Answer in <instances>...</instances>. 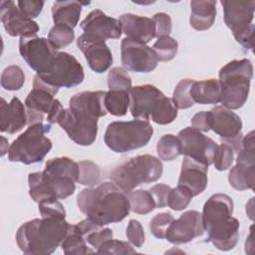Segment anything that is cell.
<instances>
[{
  "instance_id": "cell-1",
  "label": "cell",
  "mask_w": 255,
  "mask_h": 255,
  "mask_svg": "<svg viewBox=\"0 0 255 255\" xmlns=\"http://www.w3.org/2000/svg\"><path fill=\"white\" fill-rule=\"evenodd\" d=\"M77 204L88 219L100 226L122 221L130 210L128 195L114 182L83 189Z\"/></svg>"
},
{
  "instance_id": "cell-2",
  "label": "cell",
  "mask_w": 255,
  "mask_h": 255,
  "mask_svg": "<svg viewBox=\"0 0 255 255\" xmlns=\"http://www.w3.org/2000/svg\"><path fill=\"white\" fill-rule=\"evenodd\" d=\"M233 200L224 193L211 195L204 203L202 222L207 242L221 251L233 249L239 238V221L232 216Z\"/></svg>"
},
{
  "instance_id": "cell-3",
  "label": "cell",
  "mask_w": 255,
  "mask_h": 255,
  "mask_svg": "<svg viewBox=\"0 0 255 255\" xmlns=\"http://www.w3.org/2000/svg\"><path fill=\"white\" fill-rule=\"evenodd\" d=\"M71 224L65 219L42 217L22 224L16 232V242L24 254H52L66 237Z\"/></svg>"
},
{
  "instance_id": "cell-4",
  "label": "cell",
  "mask_w": 255,
  "mask_h": 255,
  "mask_svg": "<svg viewBox=\"0 0 255 255\" xmlns=\"http://www.w3.org/2000/svg\"><path fill=\"white\" fill-rule=\"evenodd\" d=\"M253 77V65L249 59L233 60L219 71L221 86L220 103L229 110H237L246 103Z\"/></svg>"
},
{
  "instance_id": "cell-5",
  "label": "cell",
  "mask_w": 255,
  "mask_h": 255,
  "mask_svg": "<svg viewBox=\"0 0 255 255\" xmlns=\"http://www.w3.org/2000/svg\"><path fill=\"white\" fill-rule=\"evenodd\" d=\"M163 171L161 161L150 154L136 155L116 166L110 173L112 181L128 193L140 183L156 181Z\"/></svg>"
},
{
  "instance_id": "cell-6",
  "label": "cell",
  "mask_w": 255,
  "mask_h": 255,
  "mask_svg": "<svg viewBox=\"0 0 255 255\" xmlns=\"http://www.w3.org/2000/svg\"><path fill=\"white\" fill-rule=\"evenodd\" d=\"M51 130V125L42 123L29 126L11 143L8 150V159L12 162L32 164L41 162L52 148V141L46 136Z\"/></svg>"
},
{
  "instance_id": "cell-7",
  "label": "cell",
  "mask_w": 255,
  "mask_h": 255,
  "mask_svg": "<svg viewBox=\"0 0 255 255\" xmlns=\"http://www.w3.org/2000/svg\"><path fill=\"white\" fill-rule=\"evenodd\" d=\"M153 134L148 121L132 120L128 122H113L105 132L107 146L115 152L124 153L146 145Z\"/></svg>"
},
{
  "instance_id": "cell-8",
  "label": "cell",
  "mask_w": 255,
  "mask_h": 255,
  "mask_svg": "<svg viewBox=\"0 0 255 255\" xmlns=\"http://www.w3.org/2000/svg\"><path fill=\"white\" fill-rule=\"evenodd\" d=\"M44 83L53 88H73L83 83L84 68L71 54L58 52L50 68L43 74H36Z\"/></svg>"
},
{
  "instance_id": "cell-9",
  "label": "cell",
  "mask_w": 255,
  "mask_h": 255,
  "mask_svg": "<svg viewBox=\"0 0 255 255\" xmlns=\"http://www.w3.org/2000/svg\"><path fill=\"white\" fill-rule=\"evenodd\" d=\"M208 119L210 129L220 136L222 143L230 145L238 152L243 137L240 117L223 106H215L208 112Z\"/></svg>"
},
{
  "instance_id": "cell-10",
  "label": "cell",
  "mask_w": 255,
  "mask_h": 255,
  "mask_svg": "<svg viewBox=\"0 0 255 255\" xmlns=\"http://www.w3.org/2000/svg\"><path fill=\"white\" fill-rule=\"evenodd\" d=\"M19 52L28 66L38 75L45 73L50 68L58 54L49 39L37 35L20 37Z\"/></svg>"
},
{
  "instance_id": "cell-11",
  "label": "cell",
  "mask_w": 255,
  "mask_h": 255,
  "mask_svg": "<svg viewBox=\"0 0 255 255\" xmlns=\"http://www.w3.org/2000/svg\"><path fill=\"white\" fill-rule=\"evenodd\" d=\"M58 124L69 137L79 145H91L98 134V119L88 115L64 109Z\"/></svg>"
},
{
  "instance_id": "cell-12",
  "label": "cell",
  "mask_w": 255,
  "mask_h": 255,
  "mask_svg": "<svg viewBox=\"0 0 255 255\" xmlns=\"http://www.w3.org/2000/svg\"><path fill=\"white\" fill-rule=\"evenodd\" d=\"M177 137L181 144V154L206 166L212 164L218 145L212 138L204 135L200 130L191 127L181 129L178 132Z\"/></svg>"
},
{
  "instance_id": "cell-13",
  "label": "cell",
  "mask_w": 255,
  "mask_h": 255,
  "mask_svg": "<svg viewBox=\"0 0 255 255\" xmlns=\"http://www.w3.org/2000/svg\"><path fill=\"white\" fill-rule=\"evenodd\" d=\"M58 92L59 89L47 85L37 75L34 77L33 89L25 100L28 126L44 121L45 114H49Z\"/></svg>"
},
{
  "instance_id": "cell-14",
  "label": "cell",
  "mask_w": 255,
  "mask_h": 255,
  "mask_svg": "<svg viewBox=\"0 0 255 255\" xmlns=\"http://www.w3.org/2000/svg\"><path fill=\"white\" fill-rule=\"evenodd\" d=\"M122 64L127 71L148 73L157 66V59L152 49L146 44L125 38L121 44Z\"/></svg>"
},
{
  "instance_id": "cell-15",
  "label": "cell",
  "mask_w": 255,
  "mask_h": 255,
  "mask_svg": "<svg viewBox=\"0 0 255 255\" xmlns=\"http://www.w3.org/2000/svg\"><path fill=\"white\" fill-rule=\"evenodd\" d=\"M203 232L202 214L196 210H189L173 219L166 230L165 239L175 245L184 244L201 236Z\"/></svg>"
},
{
  "instance_id": "cell-16",
  "label": "cell",
  "mask_w": 255,
  "mask_h": 255,
  "mask_svg": "<svg viewBox=\"0 0 255 255\" xmlns=\"http://www.w3.org/2000/svg\"><path fill=\"white\" fill-rule=\"evenodd\" d=\"M77 46L94 72L101 74L112 66L113 55L106 40L84 33L77 39Z\"/></svg>"
},
{
  "instance_id": "cell-17",
  "label": "cell",
  "mask_w": 255,
  "mask_h": 255,
  "mask_svg": "<svg viewBox=\"0 0 255 255\" xmlns=\"http://www.w3.org/2000/svg\"><path fill=\"white\" fill-rule=\"evenodd\" d=\"M0 15L4 29L12 37L33 36L39 31L37 22L24 15L13 1L0 2Z\"/></svg>"
},
{
  "instance_id": "cell-18",
  "label": "cell",
  "mask_w": 255,
  "mask_h": 255,
  "mask_svg": "<svg viewBox=\"0 0 255 255\" xmlns=\"http://www.w3.org/2000/svg\"><path fill=\"white\" fill-rule=\"evenodd\" d=\"M163 97V93L152 85L132 87L129 91V111L131 116L137 120L148 121Z\"/></svg>"
},
{
  "instance_id": "cell-19",
  "label": "cell",
  "mask_w": 255,
  "mask_h": 255,
  "mask_svg": "<svg viewBox=\"0 0 255 255\" xmlns=\"http://www.w3.org/2000/svg\"><path fill=\"white\" fill-rule=\"evenodd\" d=\"M84 33L107 39H119L122 35V24L119 19L105 14L102 10L96 9L90 12L80 23Z\"/></svg>"
},
{
  "instance_id": "cell-20",
  "label": "cell",
  "mask_w": 255,
  "mask_h": 255,
  "mask_svg": "<svg viewBox=\"0 0 255 255\" xmlns=\"http://www.w3.org/2000/svg\"><path fill=\"white\" fill-rule=\"evenodd\" d=\"M226 26L236 33L252 24L254 18L255 1H221Z\"/></svg>"
},
{
  "instance_id": "cell-21",
  "label": "cell",
  "mask_w": 255,
  "mask_h": 255,
  "mask_svg": "<svg viewBox=\"0 0 255 255\" xmlns=\"http://www.w3.org/2000/svg\"><path fill=\"white\" fill-rule=\"evenodd\" d=\"M208 166L185 156L181 164L178 184L187 189L192 196L202 193L207 186Z\"/></svg>"
},
{
  "instance_id": "cell-22",
  "label": "cell",
  "mask_w": 255,
  "mask_h": 255,
  "mask_svg": "<svg viewBox=\"0 0 255 255\" xmlns=\"http://www.w3.org/2000/svg\"><path fill=\"white\" fill-rule=\"evenodd\" d=\"M1 101L0 130L10 134L20 131L27 125L26 108L17 97H14L10 103L4 99Z\"/></svg>"
},
{
  "instance_id": "cell-23",
  "label": "cell",
  "mask_w": 255,
  "mask_h": 255,
  "mask_svg": "<svg viewBox=\"0 0 255 255\" xmlns=\"http://www.w3.org/2000/svg\"><path fill=\"white\" fill-rule=\"evenodd\" d=\"M119 20L127 38L146 44L155 37L154 23L151 18L126 13L121 15Z\"/></svg>"
},
{
  "instance_id": "cell-24",
  "label": "cell",
  "mask_w": 255,
  "mask_h": 255,
  "mask_svg": "<svg viewBox=\"0 0 255 255\" xmlns=\"http://www.w3.org/2000/svg\"><path fill=\"white\" fill-rule=\"evenodd\" d=\"M106 91H85L74 95L69 101V108L75 112L99 119L108 112L105 108Z\"/></svg>"
},
{
  "instance_id": "cell-25",
  "label": "cell",
  "mask_w": 255,
  "mask_h": 255,
  "mask_svg": "<svg viewBox=\"0 0 255 255\" xmlns=\"http://www.w3.org/2000/svg\"><path fill=\"white\" fill-rule=\"evenodd\" d=\"M191 14L190 25L197 31L208 30L215 21L216 1L213 0H193L190 2Z\"/></svg>"
},
{
  "instance_id": "cell-26",
  "label": "cell",
  "mask_w": 255,
  "mask_h": 255,
  "mask_svg": "<svg viewBox=\"0 0 255 255\" xmlns=\"http://www.w3.org/2000/svg\"><path fill=\"white\" fill-rule=\"evenodd\" d=\"M90 2H80V1H56L52 6V16L53 21L56 24L67 25L74 29L77 26L82 7L84 5H89Z\"/></svg>"
},
{
  "instance_id": "cell-27",
  "label": "cell",
  "mask_w": 255,
  "mask_h": 255,
  "mask_svg": "<svg viewBox=\"0 0 255 255\" xmlns=\"http://www.w3.org/2000/svg\"><path fill=\"white\" fill-rule=\"evenodd\" d=\"M190 96L194 103L211 105L220 103L221 86L218 80L209 79L204 81H193Z\"/></svg>"
},
{
  "instance_id": "cell-28",
  "label": "cell",
  "mask_w": 255,
  "mask_h": 255,
  "mask_svg": "<svg viewBox=\"0 0 255 255\" xmlns=\"http://www.w3.org/2000/svg\"><path fill=\"white\" fill-rule=\"evenodd\" d=\"M228 181L237 190L253 189L255 183V165L236 163L229 171Z\"/></svg>"
},
{
  "instance_id": "cell-29",
  "label": "cell",
  "mask_w": 255,
  "mask_h": 255,
  "mask_svg": "<svg viewBox=\"0 0 255 255\" xmlns=\"http://www.w3.org/2000/svg\"><path fill=\"white\" fill-rule=\"evenodd\" d=\"M61 247L67 255H85L92 254L95 251L88 247L85 238L76 230L75 226L71 224L70 229L61 243Z\"/></svg>"
},
{
  "instance_id": "cell-30",
  "label": "cell",
  "mask_w": 255,
  "mask_h": 255,
  "mask_svg": "<svg viewBox=\"0 0 255 255\" xmlns=\"http://www.w3.org/2000/svg\"><path fill=\"white\" fill-rule=\"evenodd\" d=\"M104 103L109 114L116 117H123L129 108V92L110 90L106 92Z\"/></svg>"
},
{
  "instance_id": "cell-31",
  "label": "cell",
  "mask_w": 255,
  "mask_h": 255,
  "mask_svg": "<svg viewBox=\"0 0 255 255\" xmlns=\"http://www.w3.org/2000/svg\"><path fill=\"white\" fill-rule=\"evenodd\" d=\"M130 210L137 214H147L155 207V202L148 190L138 189L128 193Z\"/></svg>"
},
{
  "instance_id": "cell-32",
  "label": "cell",
  "mask_w": 255,
  "mask_h": 255,
  "mask_svg": "<svg viewBox=\"0 0 255 255\" xmlns=\"http://www.w3.org/2000/svg\"><path fill=\"white\" fill-rule=\"evenodd\" d=\"M156 152L160 159L170 161L181 154V144L177 136L173 134L162 135L156 144Z\"/></svg>"
},
{
  "instance_id": "cell-33",
  "label": "cell",
  "mask_w": 255,
  "mask_h": 255,
  "mask_svg": "<svg viewBox=\"0 0 255 255\" xmlns=\"http://www.w3.org/2000/svg\"><path fill=\"white\" fill-rule=\"evenodd\" d=\"M177 117V109L173 104L172 99L163 97L157 107L150 115L151 120L157 125H168Z\"/></svg>"
},
{
  "instance_id": "cell-34",
  "label": "cell",
  "mask_w": 255,
  "mask_h": 255,
  "mask_svg": "<svg viewBox=\"0 0 255 255\" xmlns=\"http://www.w3.org/2000/svg\"><path fill=\"white\" fill-rule=\"evenodd\" d=\"M151 49L157 61L167 62L172 60L177 54L178 43L170 36H162L157 38Z\"/></svg>"
},
{
  "instance_id": "cell-35",
  "label": "cell",
  "mask_w": 255,
  "mask_h": 255,
  "mask_svg": "<svg viewBox=\"0 0 255 255\" xmlns=\"http://www.w3.org/2000/svg\"><path fill=\"white\" fill-rule=\"evenodd\" d=\"M48 39L52 46L56 49H62L70 45L75 39L74 29L63 24L54 25L48 35Z\"/></svg>"
},
{
  "instance_id": "cell-36",
  "label": "cell",
  "mask_w": 255,
  "mask_h": 255,
  "mask_svg": "<svg viewBox=\"0 0 255 255\" xmlns=\"http://www.w3.org/2000/svg\"><path fill=\"white\" fill-rule=\"evenodd\" d=\"M25 83L23 70L17 65L6 67L1 74V86L7 91H18Z\"/></svg>"
},
{
  "instance_id": "cell-37",
  "label": "cell",
  "mask_w": 255,
  "mask_h": 255,
  "mask_svg": "<svg viewBox=\"0 0 255 255\" xmlns=\"http://www.w3.org/2000/svg\"><path fill=\"white\" fill-rule=\"evenodd\" d=\"M79 164L78 182L82 185L93 187L98 184L101 179V169L98 164L91 160H82Z\"/></svg>"
},
{
  "instance_id": "cell-38",
  "label": "cell",
  "mask_w": 255,
  "mask_h": 255,
  "mask_svg": "<svg viewBox=\"0 0 255 255\" xmlns=\"http://www.w3.org/2000/svg\"><path fill=\"white\" fill-rule=\"evenodd\" d=\"M193 81L194 80L191 79H183L176 85L172 95V101L176 109L185 110L194 105L190 96V89Z\"/></svg>"
},
{
  "instance_id": "cell-39",
  "label": "cell",
  "mask_w": 255,
  "mask_h": 255,
  "mask_svg": "<svg viewBox=\"0 0 255 255\" xmlns=\"http://www.w3.org/2000/svg\"><path fill=\"white\" fill-rule=\"evenodd\" d=\"M108 86L112 91L129 92L132 88L131 78L125 68L115 67L108 74Z\"/></svg>"
},
{
  "instance_id": "cell-40",
  "label": "cell",
  "mask_w": 255,
  "mask_h": 255,
  "mask_svg": "<svg viewBox=\"0 0 255 255\" xmlns=\"http://www.w3.org/2000/svg\"><path fill=\"white\" fill-rule=\"evenodd\" d=\"M236 162L244 165H255L254 130L249 131L245 136L242 137Z\"/></svg>"
},
{
  "instance_id": "cell-41",
  "label": "cell",
  "mask_w": 255,
  "mask_h": 255,
  "mask_svg": "<svg viewBox=\"0 0 255 255\" xmlns=\"http://www.w3.org/2000/svg\"><path fill=\"white\" fill-rule=\"evenodd\" d=\"M39 212L42 217L64 220L66 210L57 198H48L39 202Z\"/></svg>"
},
{
  "instance_id": "cell-42",
  "label": "cell",
  "mask_w": 255,
  "mask_h": 255,
  "mask_svg": "<svg viewBox=\"0 0 255 255\" xmlns=\"http://www.w3.org/2000/svg\"><path fill=\"white\" fill-rule=\"evenodd\" d=\"M192 197L193 196L187 189H185L184 187H182L180 185H177L176 187L170 189L167 205L171 209L176 210V211L183 210L184 208H186L188 206Z\"/></svg>"
},
{
  "instance_id": "cell-43",
  "label": "cell",
  "mask_w": 255,
  "mask_h": 255,
  "mask_svg": "<svg viewBox=\"0 0 255 255\" xmlns=\"http://www.w3.org/2000/svg\"><path fill=\"white\" fill-rule=\"evenodd\" d=\"M234 160V150L233 148L226 144V143H221L217 145L214 157H213V164L214 167L217 170L223 171L228 169L232 162Z\"/></svg>"
},
{
  "instance_id": "cell-44",
  "label": "cell",
  "mask_w": 255,
  "mask_h": 255,
  "mask_svg": "<svg viewBox=\"0 0 255 255\" xmlns=\"http://www.w3.org/2000/svg\"><path fill=\"white\" fill-rule=\"evenodd\" d=\"M173 219V216L169 212H161L156 214L149 222L150 232L158 239L165 238L166 230Z\"/></svg>"
},
{
  "instance_id": "cell-45",
  "label": "cell",
  "mask_w": 255,
  "mask_h": 255,
  "mask_svg": "<svg viewBox=\"0 0 255 255\" xmlns=\"http://www.w3.org/2000/svg\"><path fill=\"white\" fill-rule=\"evenodd\" d=\"M97 252L102 254H133L136 251L131 247L129 243L112 238L105 241L97 249Z\"/></svg>"
},
{
  "instance_id": "cell-46",
  "label": "cell",
  "mask_w": 255,
  "mask_h": 255,
  "mask_svg": "<svg viewBox=\"0 0 255 255\" xmlns=\"http://www.w3.org/2000/svg\"><path fill=\"white\" fill-rule=\"evenodd\" d=\"M126 235L128 239V241L134 247L139 248L144 243V239H145L144 230H143L141 223L138 220H135V219L129 220L128 227H127Z\"/></svg>"
},
{
  "instance_id": "cell-47",
  "label": "cell",
  "mask_w": 255,
  "mask_h": 255,
  "mask_svg": "<svg viewBox=\"0 0 255 255\" xmlns=\"http://www.w3.org/2000/svg\"><path fill=\"white\" fill-rule=\"evenodd\" d=\"M113 230L110 228H104L103 226H99L90 233L85 236L86 242L91 245L95 250L97 249L107 240L113 238Z\"/></svg>"
},
{
  "instance_id": "cell-48",
  "label": "cell",
  "mask_w": 255,
  "mask_h": 255,
  "mask_svg": "<svg viewBox=\"0 0 255 255\" xmlns=\"http://www.w3.org/2000/svg\"><path fill=\"white\" fill-rule=\"evenodd\" d=\"M155 29V37L159 38L162 36H169L172 29V21L168 14L164 12L155 13L152 17Z\"/></svg>"
},
{
  "instance_id": "cell-49",
  "label": "cell",
  "mask_w": 255,
  "mask_h": 255,
  "mask_svg": "<svg viewBox=\"0 0 255 255\" xmlns=\"http://www.w3.org/2000/svg\"><path fill=\"white\" fill-rule=\"evenodd\" d=\"M44 3V1L40 0H20L17 2V6L24 15L30 19H33L40 15Z\"/></svg>"
},
{
  "instance_id": "cell-50",
  "label": "cell",
  "mask_w": 255,
  "mask_h": 255,
  "mask_svg": "<svg viewBox=\"0 0 255 255\" xmlns=\"http://www.w3.org/2000/svg\"><path fill=\"white\" fill-rule=\"evenodd\" d=\"M170 187L166 184H155L149 188V192L152 195L154 202H155V207L157 208H162L167 205L168 201V195L170 192Z\"/></svg>"
},
{
  "instance_id": "cell-51",
  "label": "cell",
  "mask_w": 255,
  "mask_h": 255,
  "mask_svg": "<svg viewBox=\"0 0 255 255\" xmlns=\"http://www.w3.org/2000/svg\"><path fill=\"white\" fill-rule=\"evenodd\" d=\"M235 40L245 49L252 50L254 47V25L251 24L247 28L233 34Z\"/></svg>"
},
{
  "instance_id": "cell-52",
  "label": "cell",
  "mask_w": 255,
  "mask_h": 255,
  "mask_svg": "<svg viewBox=\"0 0 255 255\" xmlns=\"http://www.w3.org/2000/svg\"><path fill=\"white\" fill-rule=\"evenodd\" d=\"M191 126L192 128L200 130V131H208L210 130L209 127V119H208V112H199L193 116L191 119Z\"/></svg>"
},
{
  "instance_id": "cell-53",
  "label": "cell",
  "mask_w": 255,
  "mask_h": 255,
  "mask_svg": "<svg viewBox=\"0 0 255 255\" xmlns=\"http://www.w3.org/2000/svg\"><path fill=\"white\" fill-rule=\"evenodd\" d=\"M64 111V108L61 104V102L57 99H55L52 107H51V110L49 112V114L47 115V119L46 121L51 125V124H58V121L62 115Z\"/></svg>"
},
{
  "instance_id": "cell-54",
  "label": "cell",
  "mask_w": 255,
  "mask_h": 255,
  "mask_svg": "<svg viewBox=\"0 0 255 255\" xmlns=\"http://www.w3.org/2000/svg\"><path fill=\"white\" fill-rule=\"evenodd\" d=\"M1 156H3L6 152H8L10 146L8 145V140L4 136H1Z\"/></svg>"
}]
</instances>
